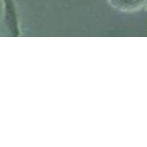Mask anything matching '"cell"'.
I'll use <instances>...</instances> for the list:
<instances>
[{
    "mask_svg": "<svg viewBox=\"0 0 147 147\" xmlns=\"http://www.w3.org/2000/svg\"><path fill=\"white\" fill-rule=\"evenodd\" d=\"M3 3L4 22L7 29L13 37H18L21 35V30L17 17L16 8L14 0H2Z\"/></svg>",
    "mask_w": 147,
    "mask_h": 147,
    "instance_id": "1",
    "label": "cell"
},
{
    "mask_svg": "<svg viewBox=\"0 0 147 147\" xmlns=\"http://www.w3.org/2000/svg\"><path fill=\"white\" fill-rule=\"evenodd\" d=\"M108 2L119 11L132 13L144 9L146 6L147 0H108Z\"/></svg>",
    "mask_w": 147,
    "mask_h": 147,
    "instance_id": "2",
    "label": "cell"
}]
</instances>
